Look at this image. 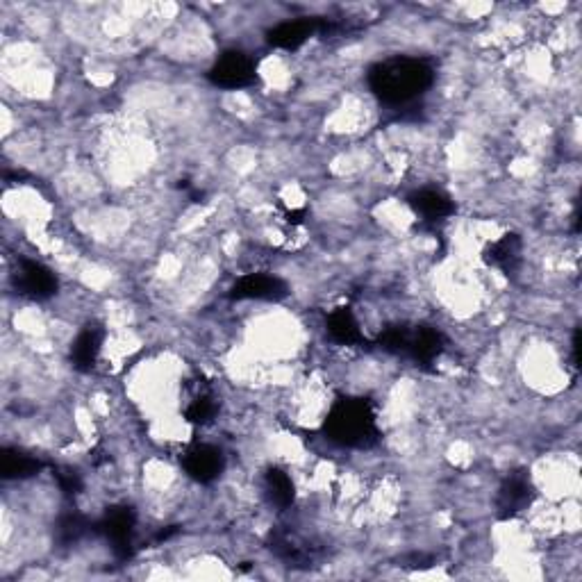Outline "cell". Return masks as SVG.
Segmentation results:
<instances>
[{"label": "cell", "instance_id": "obj_1", "mask_svg": "<svg viewBox=\"0 0 582 582\" xmlns=\"http://www.w3.org/2000/svg\"><path fill=\"white\" fill-rule=\"evenodd\" d=\"M435 82V69L419 57H392L369 71V87L385 105L417 101Z\"/></svg>", "mask_w": 582, "mask_h": 582}, {"label": "cell", "instance_id": "obj_2", "mask_svg": "<svg viewBox=\"0 0 582 582\" xmlns=\"http://www.w3.org/2000/svg\"><path fill=\"white\" fill-rule=\"evenodd\" d=\"M326 439L342 448H369L380 439L378 414L369 398H337L323 423Z\"/></svg>", "mask_w": 582, "mask_h": 582}, {"label": "cell", "instance_id": "obj_3", "mask_svg": "<svg viewBox=\"0 0 582 582\" xmlns=\"http://www.w3.org/2000/svg\"><path fill=\"white\" fill-rule=\"evenodd\" d=\"M380 346L389 353L405 355L421 367H428L444 353L446 339L442 332L432 326H389L380 335Z\"/></svg>", "mask_w": 582, "mask_h": 582}, {"label": "cell", "instance_id": "obj_4", "mask_svg": "<svg viewBox=\"0 0 582 582\" xmlns=\"http://www.w3.org/2000/svg\"><path fill=\"white\" fill-rule=\"evenodd\" d=\"M182 469H185L191 480L201 482V485H210V482L219 480L221 473L226 471V455L219 446L196 442L191 444L180 457Z\"/></svg>", "mask_w": 582, "mask_h": 582}, {"label": "cell", "instance_id": "obj_5", "mask_svg": "<svg viewBox=\"0 0 582 582\" xmlns=\"http://www.w3.org/2000/svg\"><path fill=\"white\" fill-rule=\"evenodd\" d=\"M207 78L212 80V85L221 89H244L251 87L257 80V69L255 62L246 53L228 51L216 60Z\"/></svg>", "mask_w": 582, "mask_h": 582}, {"label": "cell", "instance_id": "obj_6", "mask_svg": "<svg viewBox=\"0 0 582 582\" xmlns=\"http://www.w3.org/2000/svg\"><path fill=\"white\" fill-rule=\"evenodd\" d=\"M16 287H19L23 296L35 298V301H48V298L57 294L60 282H57V276L46 264L21 260L19 269H16Z\"/></svg>", "mask_w": 582, "mask_h": 582}, {"label": "cell", "instance_id": "obj_7", "mask_svg": "<svg viewBox=\"0 0 582 582\" xmlns=\"http://www.w3.org/2000/svg\"><path fill=\"white\" fill-rule=\"evenodd\" d=\"M328 30H337V26L326 19L285 21L269 32V44L273 48H282V51H296V48H301L310 37Z\"/></svg>", "mask_w": 582, "mask_h": 582}, {"label": "cell", "instance_id": "obj_8", "mask_svg": "<svg viewBox=\"0 0 582 582\" xmlns=\"http://www.w3.org/2000/svg\"><path fill=\"white\" fill-rule=\"evenodd\" d=\"M107 542L112 544L114 553L119 557H130L135 551V532H137V517L130 507H114L107 512V517L101 523Z\"/></svg>", "mask_w": 582, "mask_h": 582}, {"label": "cell", "instance_id": "obj_9", "mask_svg": "<svg viewBox=\"0 0 582 582\" xmlns=\"http://www.w3.org/2000/svg\"><path fill=\"white\" fill-rule=\"evenodd\" d=\"M235 301H278L287 296V285L271 273H246L230 289Z\"/></svg>", "mask_w": 582, "mask_h": 582}, {"label": "cell", "instance_id": "obj_10", "mask_svg": "<svg viewBox=\"0 0 582 582\" xmlns=\"http://www.w3.org/2000/svg\"><path fill=\"white\" fill-rule=\"evenodd\" d=\"M530 503H532V485L528 476H523V473H512V476L503 482L501 489H498V498H496L498 514H501L503 519L517 517V514L526 510Z\"/></svg>", "mask_w": 582, "mask_h": 582}, {"label": "cell", "instance_id": "obj_11", "mask_svg": "<svg viewBox=\"0 0 582 582\" xmlns=\"http://www.w3.org/2000/svg\"><path fill=\"white\" fill-rule=\"evenodd\" d=\"M105 332L101 326H87L71 346V362L78 371H89L101 355Z\"/></svg>", "mask_w": 582, "mask_h": 582}, {"label": "cell", "instance_id": "obj_12", "mask_svg": "<svg viewBox=\"0 0 582 582\" xmlns=\"http://www.w3.org/2000/svg\"><path fill=\"white\" fill-rule=\"evenodd\" d=\"M521 253H523L521 237L505 235L501 239L492 241V244L482 251V260H485L489 266H494V269H501L507 273L521 262Z\"/></svg>", "mask_w": 582, "mask_h": 582}, {"label": "cell", "instance_id": "obj_13", "mask_svg": "<svg viewBox=\"0 0 582 582\" xmlns=\"http://www.w3.org/2000/svg\"><path fill=\"white\" fill-rule=\"evenodd\" d=\"M216 412H219V403H216L212 387L196 385L194 392L187 398L182 417H185L187 423H194V426H207V423L216 419Z\"/></svg>", "mask_w": 582, "mask_h": 582}, {"label": "cell", "instance_id": "obj_14", "mask_svg": "<svg viewBox=\"0 0 582 582\" xmlns=\"http://www.w3.org/2000/svg\"><path fill=\"white\" fill-rule=\"evenodd\" d=\"M326 330L342 346H357L364 339L360 323H357L351 307H337V310H332L326 319Z\"/></svg>", "mask_w": 582, "mask_h": 582}, {"label": "cell", "instance_id": "obj_15", "mask_svg": "<svg viewBox=\"0 0 582 582\" xmlns=\"http://www.w3.org/2000/svg\"><path fill=\"white\" fill-rule=\"evenodd\" d=\"M414 212L421 214L426 221H444L455 212V205L444 191L421 189L410 198Z\"/></svg>", "mask_w": 582, "mask_h": 582}, {"label": "cell", "instance_id": "obj_16", "mask_svg": "<svg viewBox=\"0 0 582 582\" xmlns=\"http://www.w3.org/2000/svg\"><path fill=\"white\" fill-rule=\"evenodd\" d=\"M264 489H266V496H269V501L276 507H280V510H287L296 498L294 480H291L287 471H282L278 467L266 471Z\"/></svg>", "mask_w": 582, "mask_h": 582}, {"label": "cell", "instance_id": "obj_17", "mask_svg": "<svg viewBox=\"0 0 582 582\" xmlns=\"http://www.w3.org/2000/svg\"><path fill=\"white\" fill-rule=\"evenodd\" d=\"M41 469V464L37 457H32L23 451H16V448H5L3 455H0V471H3V478L7 480H23L35 476Z\"/></svg>", "mask_w": 582, "mask_h": 582}, {"label": "cell", "instance_id": "obj_18", "mask_svg": "<svg viewBox=\"0 0 582 582\" xmlns=\"http://www.w3.org/2000/svg\"><path fill=\"white\" fill-rule=\"evenodd\" d=\"M57 480H60V487L66 494H78V489L82 487L76 471H62L60 476H57Z\"/></svg>", "mask_w": 582, "mask_h": 582}]
</instances>
